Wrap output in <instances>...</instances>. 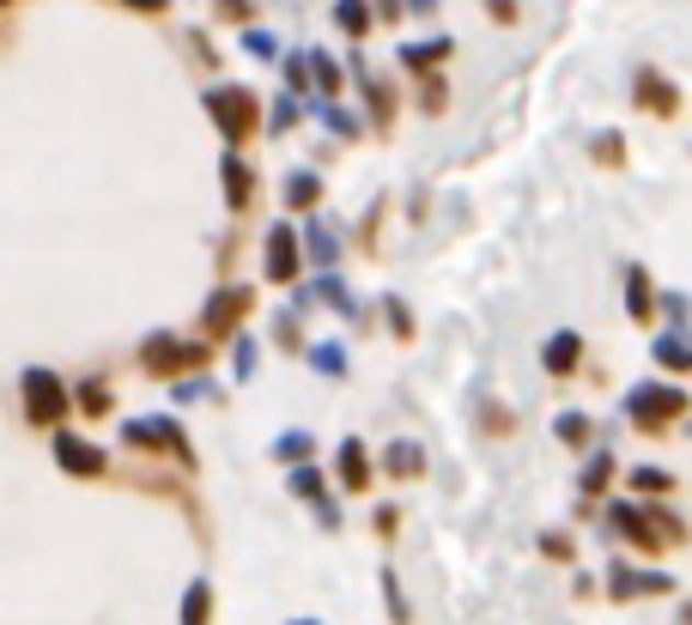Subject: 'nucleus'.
Returning <instances> with one entry per match:
<instances>
[{
    "instance_id": "nucleus-1",
    "label": "nucleus",
    "mask_w": 692,
    "mask_h": 625,
    "mask_svg": "<svg viewBox=\"0 0 692 625\" xmlns=\"http://www.w3.org/2000/svg\"><path fill=\"white\" fill-rule=\"evenodd\" d=\"M608 522H614L632 547H644V553H662L668 541H680V522L674 516H656V510L626 504V498H620V504H608Z\"/></svg>"
},
{
    "instance_id": "nucleus-2",
    "label": "nucleus",
    "mask_w": 692,
    "mask_h": 625,
    "mask_svg": "<svg viewBox=\"0 0 692 625\" xmlns=\"http://www.w3.org/2000/svg\"><path fill=\"white\" fill-rule=\"evenodd\" d=\"M674 413H692L687 389H674V383H638V389L626 395V419L632 425H668Z\"/></svg>"
},
{
    "instance_id": "nucleus-3",
    "label": "nucleus",
    "mask_w": 692,
    "mask_h": 625,
    "mask_svg": "<svg viewBox=\"0 0 692 625\" xmlns=\"http://www.w3.org/2000/svg\"><path fill=\"white\" fill-rule=\"evenodd\" d=\"M207 116L219 122L225 140H243V134L262 122V104H256L243 86H213V92H207Z\"/></svg>"
},
{
    "instance_id": "nucleus-4",
    "label": "nucleus",
    "mask_w": 692,
    "mask_h": 625,
    "mask_svg": "<svg viewBox=\"0 0 692 625\" xmlns=\"http://www.w3.org/2000/svg\"><path fill=\"white\" fill-rule=\"evenodd\" d=\"M632 98H638V110H650V116H680V86L668 73H656V67H644L638 79H632Z\"/></svg>"
},
{
    "instance_id": "nucleus-5",
    "label": "nucleus",
    "mask_w": 692,
    "mask_h": 625,
    "mask_svg": "<svg viewBox=\"0 0 692 625\" xmlns=\"http://www.w3.org/2000/svg\"><path fill=\"white\" fill-rule=\"evenodd\" d=\"M541 365H547L553 377H571V371L583 365V334H577V328H559V334H547V346H541Z\"/></svg>"
},
{
    "instance_id": "nucleus-6",
    "label": "nucleus",
    "mask_w": 692,
    "mask_h": 625,
    "mask_svg": "<svg viewBox=\"0 0 692 625\" xmlns=\"http://www.w3.org/2000/svg\"><path fill=\"white\" fill-rule=\"evenodd\" d=\"M298 231L292 225H274L268 231V280H298Z\"/></svg>"
},
{
    "instance_id": "nucleus-7",
    "label": "nucleus",
    "mask_w": 692,
    "mask_h": 625,
    "mask_svg": "<svg viewBox=\"0 0 692 625\" xmlns=\"http://www.w3.org/2000/svg\"><path fill=\"white\" fill-rule=\"evenodd\" d=\"M25 407H31V419H61L67 413L61 383H55L49 371H31V377H25Z\"/></svg>"
},
{
    "instance_id": "nucleus-8",
    "label": "nucleus",
    "mask_w": 692,
    "mask_h": 625,
    "mask_svg": "<svg viewBox=\"0 0 692 625\" xmlns=\"http://www.w3.org/2000/svg\"><path fill=\"white\" fill-rule=\"evenodd\" d=\"M243 310H249V286H225V292H213L207 298V316H201V322H207L213 334H231Z\"/></svg>"
},
{
    "instance_id": "nucleus-9",
    "label": "nucleus",
    "mask_w": 692,
    "mask_h": 625,
    "mask_svg": "<svg viewBox=\"0 0 692 625\" xmlns=\"http://www.w3.org/2000/svg\"><path fill=\"white\" fill-rule=\"evenodd\" d=\"M650 359L662 371H674V377H687V371H692V334H687V328H668V334H656L650 340Z\"/></svg>"
},
{
    "instance_id": "nucleus-10",
    "label": "nucleus",
    "mask_w": 692,
    "mask_h": 625,
    "mask_svg": "<svg viewBox=\"0 0 692 625\" xmlns=\"http://www.w3.org/2000/svg\"><path fill=\"white\" fill-rule=\"evenodd\" d=\"M201 359H207L201 346H183V340H170V334L146 340V365L152 371H183V365H201Z\"/></svg>"
},
{
    "instance_id": "nucleus-11",
    "label": "nucleus",
    "mask_w": 692,
    "mask_h": 625,
    "mask_svg": "<svg viewBox=\"0 0 692 625\" xmlns=\"http://www.w3.org/2000/svg\"><path fill=\"white\" fill-rule=\"evenodd\" d=\"M456 55V43L450 37H426V43H401V67L407 73H438V67Z\"/></svg>"
},
{
    "instance_id": "nucleus-12",
    "label": "nucleus",
    "mask_w": 692,
    "mask_h": 625,
    "mask_svg": "<svg viewBox=\"0 0 692 625\" xmlns=\"http://www.w3.org/2000/svg\"><path fill=\"white\" fill-rule=\"evenodd\" d=\"M608 589H614V601H632V595H644V589H674V577H668V571H626V565H614V571H608Z\"/></svg>"
},
{
    "instance_id": "nucleus-13",
    "label": "nucleus",
    "mask_w": 692,
    "mask_h": 625,
    "mask_svg": "<svg viewBox=\"0 0 692 625\" xmlns=\"http://www.w3.org/2000/svg\"><path fill=\"white\" fill-rule=\"evenodd\" d=\"M626 316L644 328H650V316H656V286H650L644 268H626Z\"/></svg>"
},
{
    "instance_id": "nucleus-14",
    "label": "nucleus",
    "mask_w": 692,
    "mask_h": 625,
    "mask_svg": "<svg viewBox=\"0 0 692 625\" xmlns=\"http://www.w3.org/2000/svg\"><path fill=\"white\" fill-rule=\"evenodd\" d=\"M225 201H231V207H249V195H256V177H249V164L237 152H225Z\"/></svg>"
},
{
    "instance_id": "nucleus-15",
    "label": "nucleus",
    "mask_w": 692,
    "mask_h": 625,
    "mask_svg": "<svg viewBox=\"0 0 692 625\" xmlns=\"http://www.w3.org/2000/svg\"><path fill=\"white\" fill-rule=\"evenodd\" d=\"M304 249H310V268H322V274L334 268V255H340L334 231H328L322 219H310V225H304Z\"/></svg>"
},
{
    "instance_id": "nucleus-16",
    "label": "nucleus",
    "mask_w": 692,
    "mask_h": 625,
    "mask_svg": "<svg viewBox=\"0 0 692 625\" xmlns=\"http://www.w3.org/2000/svg\"><path fill=\"white\" fill-rule=\"evenodd\" d=\"M365 480H371V456H365V443H359V438H347V443H340V486H353V492H359Z\"/></svg>"
},
{
    "instance_id": "nucleus-17",
    "label": "nucleus",
    "mask_w": 692,
    "mask_h": 625,
    "mask_svg": "<svg viewBox=\"0 0 692 625\" xmlns=\"http://www.w3.org/2000/svg\"><path fill=\"white\" fill-rule=\"evenodd\" d=\"M55 456H61L67 474H98V468H104V456H98L92 443H79V438H61V443H55Z\"/></svg>"
},
{
    "instance_id": "nucleus-18",
    "label": "nucleus",
    "mask_w": 692,
    "mask_h": 625,
    "mask_svg": "<svg viewBox=\"0 0 692 625\" xmlns=\"http://www.w3.org/2000/svg\"><path fill=\"white\" fill-rule=\"evenodd\" d=\"M371 19H377L371 13V0H334V25L347 31V37H365Z\"/></svg>"
},
{
    "instance_id": "nucleus-19",
    "label": "nucleus",
    "mask_w": 692,
    "mask_h": 625,
    "mask_svg": "<svg viewBox=\"0 0 692 625\" xmlns=\"http://www.w3.org/2000/svg\"><path fill=\"white\" fill-rule=\"evenodd\" d=\"M383 468H389V474H401V480H407V474H419V468H426V450H419V443H389V456H383Z\"/></svg>"
},
{
    "instance_id": "nucleus-20",
    "label": "nucleus",
    "mask_w": 692,
    "mask_h": 625,
    "mask_svg": "<svg viewBox=\"0 0 692 625\" xmlns=\"http://www.w3.org/2000/svg\"><path fill=\"white\" fill-rule=\"evenodd\" d=\"M310 365L322 371V377H347V346H340V340H316V346H310Z\"/></svg>"
},
{
    "instance_id": "nucleus-21",
    "label": "nucleus",
    "mask_w": 692,
    "mask_h": 625,
    "mask_svg": "<svg viewBox=\"0 0 692 625\" xmlns=\"http://www.w3.org/2000/svg\"><path fill=\"white\" fill-rule=\"evenodd\" d=\"M316 195H322V183H316V177H310V170H292V177H286V207H316Z\"/></svg>"
},
{
    "instance_id": "nucleus-22",
    "label": "nucleus",
    "mask_w": 692,
    "mask_h": 625,
    "mask_svg": "<svg viewBox=\"0 0 692 625\" xmlns=\"http://www.w3.org/2000/svg\"><path fill=\"white\" fill-rule=\"evenodd\" d=\"M553 438L571 443V450H577V443H589V413H559V419H553Z\"/></svg>"
},
{
    "instance_id": "nucleus-23",
    "label": "nucleus",
    "mask_w": 692,
    "mask_h": 625,
    "mask_svg": "<svg viewBox=\"0 0 692 625\" xmlns=\"http://www.w3.org/2000/svg\"><path fill=\"white\" fill-rule=\"evenodd\" d=\"M310 450H316V443H310V431H286V438L274 443V456H280V462H292V468H298V462L310 456Z\"/></svg>"
},
{
    "instance_id": "nucleus-24",
    "label": "nucleus",
    "mask_w": 692,
    "mask_h": 625,
    "mask_svg": "<svg viewBox=\"0 0 692 625\" xmlns=\"http://www.w3.org/2000/svg\"><path fill=\"white\" fill-rule=\"evenodd\" d=\"M608 480H614V456L601 450V456H589V468H583V492H601Z\"/></svg>"
},
{
    "instance_id": "nucleus-25",
    "label": "nucleus",
    "mask_w": 692,
    "mask_h": 625,
    "mask_svg": "<svg viewBox=\"0 0 692 625\" xmlns=\"http://www.w3.org/2000/svg\"><path fill=\"white\" fill-rule=\"evenodd\" d=\"M310 73H316V86H322V92H340V79H347L334 55H310Z\"/></svg>"
},
{
    "instance_id": "nucleus-26",
    "label": "nucleus",
    "mask_w": 692,
    "mask_h": 625,
    "mask_svg": "<svg viewBox=\"0 0 692 625\" xmlns=\"http://www.w3.org/2000/svg\"><path fill=\"white\" fill-rule=\"evenodd\" d=\"M656 310H662V316H668V322H674V328H687V316H692V298H687V292H662V298H656Z\"/></svg>"
},
{
    "instance_id": "nucleus-27",
    "label": "nucleus",
    "mask_w": 692,
    "mask_h": 625,
    "mask_svg": "<svg viewBox=\"0 0 692 625\" xmlns=\"http://www.w3.org/2000/svg\"><path fill=\"white\" fill-rule=\"evenodd\" d=\"M292 492H298V498H316V504H322V474L298 462V468H292Z\"/></svg>"
},
{
    "instance_id": "nucleus-28",
    "label": "nucleus",
    "mask_w": 692,
    "mask_h": 625,
    "mask_svg": "<svg viewBox=\"0 0 692 625\" xmlns=\"http://www.w3.org/2000/svg\"><path fill=\"white\" fill-rule=\"evenodd\" d=\"M183 625H207V583L189 589V601H183Z\"/></svg>"
},
{
    "instance_id": "nucleus-29",
    "label": "nucleus",
    "mask_w": 692,
    "mask_h": 625,
    "mask_svg": "<svg viewBox=\"0 0 692 625\" xmlns=\"http://www.w3.org/2000/svg\"><path fill=\"white\" fill-rule=\"evenodd\" d=\"M595 158H601V164H626V140H620V134H601V140H595Z\"/></svg>"
},
{
    "instance_id": "nucleus-30",
    "label": "nucleus",
    "mask_w": 692,
    "mask_h": 625,
    "mask_svg": "<svg viewBox=\"0 0 692 625\" xmlns=\"http://www.w3.org/2000/svg\"><path fill=\"white\" fill-rule=\"evenodd\" d=\"M322 122L340 134V140H353V134H359V116H347V110H334V104H322Z\"/></svg>"
},
{
    "instance_id": "nucleus-31",
    "label": "nucleus",
    "mask_w": 692,
    "mask_h": 625,
    "mask_svg": "<svg viewBox=\"0 0 692 625\" xmlns=\"http://www.w3.org/2000/svg\"><path fill=\"white\" fill-rule=\"evenodd\" d=\"M632 486H638V492H668L674 480H668L662 468H632Z\"/></svg>"
},
{
    "instance_id": "nucleus-32",
    "label": "nucleus",
    "mask_w": 692,
    "mask_h": 625,
    "mask_svg": "<svg viewBox=\"0 0 692 625\" xmlns=\"http://www.w3.org/2000/svg\"><path fill=\"white\" fill-rule=\"evenodd\" d=\"M383 595H389V620L407 625V601H401V583H395V571H383Z\"/></svg>"
},
{
    "instance_id": "nucleus-33",
    "label": "nucleus",
    "mask_w": 692,
    "mask_h": 625,
    "mask_svg": "<svg viewBox=\"0 0 692 625\" xmlns=\"http://www.w3.org/2000/svg\"><path fill=\"white\" fill-rule=\"evenodd\" d=\"M444 98H450L444 73H431V79H426V98H419V104H426V110H431V116H438V110H444Z\"/></svg>"
},
{
    "instance_id": "nucleus-34",
    "label": "nucleus",
    "mask_w": 692,
    "mask_h": 625,
    "mask_svg": "<svg viewBox=\"0 0 692 625\" xmlns=\"http://www.w3.org/2000/svg\"><path fill=\"white\" fill-rule=\"evenodd\" d=\"M383 310H389V328H395V334H413V316H407L401 298H383Z\"/></svg>"
},
{
    "instance_id": "nucleus-35",
    "label": "nucleus",
    "mask_w": 692,
    "mask_h": 625,
    "mask_svg": "<svg viewBox=\"0 0 692 625\" xmlns=\"http://www.w3.org/2000/svg\"><path fill=\"white\" fill-rule=\"evenodd\" d=\"M292 122H298V104H292V98H280V104H274V122H268V128H280V134H286Z\"/></svg>"
},
{
    "instance_id": "nucleus-36",
    "label": "nucleus",
    "mask_w": 692,
    "mask_h": 625,
    "mask_svg": "<svg viewBox=\"0 0 692 625\" xmlns=\"http://www.w3.org/2000/svg\"><path fill=\"white\" fill-rule=\"evenodd\" d=\"M249 371H256V340H237V377H249Z\"/></svg>"
},
{
    "instance_id": "nucleus-37",
    "label": "nucleus",
    "mask_w": 692,
    "mask_h": 625,
    "mask_svg": "<svg viewBox=\"0 0 692 625\" xmlns=\"http://www.w3.org/2000/svg\"><path fill=\"white\" fill-rule=\"evenodd\" d=\"M486 13H492L498 25H510V19H517V0H486Z\"/></svg>"
},
{
    "instance_id": "nucleus-38",
    "label": "nucleus",
    "mask_w": 692,
    "mask_h": 625,
    "mask_svg": "<svg viewBox=\"0 0 692 625\" xmlns=\"http://www.w3.org/2000/svg\"><path fill=\"white\" fill-rule=\"evenodd\" d=\"M243 43H249L256 55H274V37H268V31H243Z\"/></svg>"
},
{
    "instance_id": "nucleus-39",
    "label": "nucleus",
    "mask_w": 692,
    "mask_h": 625,
    "mask_svg": "<svg viewBox=\"0 0 692 625\" xmlns=\"http://www.w3.org/2000/svg\"><path fill=\"white\" fill-rule=\"evenodd\" d=\"M541 547H547L553 559H571V541H565V534H547V541H541Z\"/></svg>"
},
{
    "instance_id": "nucleus-40",
    "label": "nucleus",
    "mask_w": 692,
    "mask_h": 625,
    "mask_svg": "<svg viewBox=\"0 0 692 625\" xmlns=\"http://www.w3.org/2000/svg\"><path fill=\"white\" fill-rule=\"evenodd\" d=\"M377 13L383 19H401V0H377Z\"/></svg>"
},
{
    "instance_id": "nucleus-41",
    "label": "nucleus",
    "mask_w": 692,
    "mask_h": 625,
    "mask_svg": "<svg viewBox=\"0 0 692 625\" xmlns=\"http://www.w3.org/2000/svg\"><path fill=\"white\" fill-rule=\"evenodd\" d=\"M407 7H413V13H431V7H438V0H407Z\"/></svg>"
},
{
    "instance_id": "nucleus-42",
    "label": "nucleus",
    "mask_w": 692,
    "mask_h": 625,
    "mask_svg": "<svg viewBox=\"0 0 692 625\" xmlns=\"http://www.w3.org/2000/svg\"><path fill=\"white\" fill-rule=\"evenodd\" d=\"M134 7H152V13H158V7H165V0H134Z\"/></svg>"
},
{
    "instance_id": "nucleus-43",
    "label": "nucleus",
    "mask_w": 692,
    "mask_h": 625,
    "mask_svg": "<svg viewBox=\"0 0 692 625\" xmlns=\"http://www.w3.org/2000/svg\"><path fill=\"white\" fill-rule=\"evenodd\" d=\"M292 625H316V620H292Z\"/></svg>"
}]
</instances>
